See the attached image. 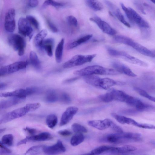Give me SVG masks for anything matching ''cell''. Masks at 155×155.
Returning a JSON list of instances; mask_svg holds the SVG:
<instances>
[{
    "instance_id": "obj_10",
    "label": "cell",
    "mask_w": 155,
    "mask_h": 155,
    "mask_svg": "<svg viewBox=\"0 0 155 155\" xmlns=\"http://www.w3.org/2000/svg\"><path fill=\"white\" fill-rule=\"evenodd\" d=\"M89 20L95 23L104 33L111 36H114L116 34V31L114 29L99 17H92Z\"/></svg>"
},
{
    "instance_id": "obj_49",
    "label": "cell",
    "mask_w": 155,
    "mask_h": 155,
    "mask_svg": "<svg viewBox=\"0 0 155 155\" xmlns=\"http://www.w3.org/2000/svg\"><path fill=\"white\" fill-rule=\"evenodd\" d=\"M38 0H28L27 5L31 8H35L38 5Z\"/></svg>"
},
{
    "instance_id": "obj_5",
    "label": "cell",
    "mask_w": 155,
    "mask_h": 155,
    "mask_svg": "<svg viewBox=\"0 0 155 155\" xmlns=\"http://www.w3.org/2000/svg\"><path fill=\"white\" fill-rule=\"evenodd\" d=\"M39 91L36 87H28L26 88H20L12 92L2 93L1 97H16L25 98L27 97L36 94Z\"/></svg>"
},
{
    "instance_id": "obj_29",
    "label": "cell",
    "mask_w": 155,
    "mask_h": 155,
    "mask_svg": "<svg viewBox=\"0 0 155 155\" xmlns=\"http://www.w3.org/2000/svg\"><path fill=\"white\" fill-rule=\"evenodd\" d=\"M29 58L31 64L36 69H39L41 67V63L37 54L34 51L30 53Z\"/></svg>"
},
{
    "instance_id": "obj_21",
    "label": "cell",
    "mask_w": 155,
    "mask_h": 155,
    "mask_svg": "<svg viewBox=\"0 0 155 155\" xmlns=\"http://www.w3.org/2000/svg\"><path fill=\"white\" fill-rule=\"evenodd\" d=\"M111 116L118 122L122 124H126L135 126L137 123V122L132 119L119 115L115 113H112Z\"/></svg>"
},
{
    "instance_id": "obj_18",
    "label": "cell",
    "mask_w": 155,
    "mask_h": 155,
    "mask_svg": "<svg viewBox=\"0 0 155 155\" xmlns=\"http://www.w3.org/2000/svg\"><path fill=\"white\" fill-rule=\"evenodd\" d=\"M131 47L141 54L149 57L154 58L155 55L152 51H151L144 46L134 41L131 45Z\"/></svg>"
},
{
    "instance_id": "obj_31",
    "label": "cell",
    "mask_w": 155,
    "mask_h": 155,
    "mask_svg": "<svg viewBox=\"0 0 155 155\" xmlns=\"http://www.w3.org/2000/svg\"><path fill=\"white\" fill-rule=\"evenodd\" d=\"M57 122L58 118L55 114L50 115L46 118V124L50 129L54 128L56 125Z\"/></svg>"
},
{
    "instance_id": "obj_28",
    "label": "cell",
    "mask_w": 155,
    "mask_h": 155,
    "mask_svg": "<svg viewBox=\"0 0 155 155\" xmlns=\"http://www.w3.org/2000/svg\"><path fill=\"white\" fill-rule=\"evenodd\" d=\"M85 138V136L83 133H76L72 137L70 143L72 146H77L82 143L84 141Z\"/></svg>"
},
{
    "instance_id": "obj_8",
    "label": "cell",
    "mask_w": 155,
    "mask_h": 155,
    "mask_svg": "<svg viewBox=\"0 0 155 155\" xmlns=\"http://www.w3.org/2000/svg\"><path fill=\"white\" fill-rule=\"evenodd\" d=\"M31 24L26 18H20L18 21L19 33L25 37H28L29 40L32 39L34 34V30Z\"/></svg>"
},
{
    "instance_id": "obj_47",
    "label": "cell",
    "mask_w": 155,
    "mask_h": 155,
    "mask_svg": "<svg viewBox=\"0 0 155 155\" xmlns=\"http://www.w3.org/2000/svg\"><path fill=\"white\" fill-rule=\"evenodd\" d=\"M0 146H1V148H0V154H9L11 153V151L7 148L1 142Z\"/></svg>"
},
{
    "instance_id": "obj_55",
    "label": "cell",
    "mask_w": 155,
    "mask_h": 155,
    "mask_svg": "<svg viewBox=\"0 0 155 155\" xmlns=\"http://www.w3.org/2000/svg\"><path fill=\"white\" fill-rule=\"evenodd\" d=\"M79 78V77L74 78L67 80L64 82V83H71L72 82L75 81L76 80L78 79Z\"/></svg>"
},
{
    "instance_id": "obj_27",
    "label": "cell",
    "mask_w": 155,
    "mask_h": 155,
    "mask_svg": "<svg viewBox=\"0 0 155 155\" xmlns=\"http://www.w3.org/2000/svg\"><path fill=\"white\" fill-rule=\"evenodd\" d=\"M48 32L45 29H43L37 34L35 37L34 42L37 47L39 48L44 39L47 36Z\"/></svg>"
},
{
    "instance_id": "obj_40",
    "label": "cell",
    "mask_w": 155,
    "mask_h": 155,
    "mask_svg": "<svg viewBox=\"0 0 155 155\" xmlns=\"http://www.w3.org/2000/svg\"><path fill=\"white\" fill-rule=\"evenodd\" d=\"M121 5L122 9H123L124 12H125L126 16L129 21L132 23L134 24V23L132 13L129 8H127L125 5L122 3H121Z\"/></svg>"
},
{
    "instance_id": "obj_24",
    "label": "cell",
    "mask_w": 155,
    "mask_h": 155,
    "mask_svg": "<svg viewBox=\"0 0 155 155\" xmlns=\"http://www.w3.org/2000/svg\"><path fill=\"white\" fill-rule=\"evenodd\" d=\"M64 39H62L58 44L55 51L56 59L57 63H60L62 60Z\"/></svg>"
},
{
    "instance_id": "obj_11",
    "label": "cell",
    "mask_w": 155,
    "mask_h": 155,
    "mask_svg": "<svg viewBox=\"0 0 155 155\" xmlns=\"http://www.w3.org/2000/svg\"><path fill=\"white\" fill-rule=\"evenodd\" d=\"M66 148L62 142L58 140L55 145L51 146H44L43 152L46 154L49 155L57 154L65 152Z\"/></svg>"
},
{
    "instance_id": "obj_42",
    "label": "cell",
    "mask_w": 155,
    "mask_h": 155,
    "mask_svg": "<svg viewBox=\"0 0 155 155\" xmlns=\"http://www.w3.org/2000/svg\"><path fill=\"white\" fill-rule=\"evenodd\" d=\"M26 18L31 25L33 26L37 29H39V22L34 17L28 15H27Z\"/></svg>"
},
{
    "instance_id": "obj_48",
    "label": "cell",
    "mask_w": 155,
    "mask_h": 155,
    "mask_svg": "<svg viewBox=\"0 0 155 155\" xmlns=\"http://www.w3.org/2000/svg\"><path fill=\"white\" fill-rule=\"evenodd\" d=\"M48 25L52 31L54 33H56L58 32V29L56 26L50 20H47L46 21Z\"/></svg>"
},
{
    "instance_id": "obj_23",
    "label": "cell",
    "mask_w": 155,
    "mask_h": 155,
    "mask_svg": "<svg viewBox=\"0 0 155 155\" xmlns=\"http://www.w3.org/2000/svg\"><path fill=\"white\" fill-rule=\"evenodd\" d=\"M92 37V35L89 34L82 37L77 40L69 44L67 46V49L70 50L76 48L77 46L88 41Z\"/></svg>"
},
{
    "instance_id": "obj_51",
    "label": "cell",
    "mask_w": 155,
    "mask_h": 155,
    "mask_svg": "<svg viewBox=\"0 0 155 155\" xmlns=\"http://www.w3.org/2000/svg\"><path fill=\"white\" fill-rule=\"evenodd\" d=\"M58 133L60 135L64 136H69L72 134L70 131L67 130H60L58 132Z\"/></svg>"
},
{
    "instance_id": "obj_30",
    "label": "cell",
    "mask_w": 155,
    "mask_h": 155,
    "mask_svg": "<svg viewBox=\"0 0 155 155\" xmlns=\"http://www.w3.org/2000/svg\"><path fill=\"white\" fill-rule=\"evenodd\" d=\"M107 51L108 53L111 56L122 57L126 60L130 55L125 52L118 51L111 48H107Z\"/></svg>"
},
{
    "instance_id": "obj_16",
    "label": "cell",
    "mask_w": 155,
    "mask_h": 155,
    "mask_svg": "<svg viewBox=\"0 0 155 155\" xmlns=\"http://www.w3.org/2000/svg\"><path fill=\"white\" fill-rule=\"evenodd\" d=\"M54 42V40L52 38L44 39L39 48L44 50L49 56L52 57L53 55Z\"/></svg>"
},
{
    "instance_id": "obj_13",
    "label": "cell",
    "mask_w": 155,
    "mask_h": 155,
    "mask_svg": "<svg viewBox=\"0 0 155 155\" xmlns=\"http://www.w3.org/2000/svg\"><path fill=\"white\" fill-rule=\"evenodd\" d=\"M112 121L109 119L104 120H93L88 121V124L93 128L102 130L110 128Z\"/></svg>"
},
{
    "instance_id": "obj_6",
    "label": "cell",
    "mask_w": 155,
    "mask_h": 155,
    "mask_svg": "<svg viewBox=\"0 0 155 155\" xmlns=\"http://www.w3.org/2000/svg\"><path fill=\"white\" fill-rule=\"evenodd\" d=\"M8 42L12 47L18 52L19 56H21L24 54L26 42L22 37L16 34L11 35L8 38Z\"/></svg>"
},
{
    "instance_id": "obj_12",
    "label": "cell",
    "mask_w": 155,
    "mask_h": 155,
    "mask_svg": "<svg viewBox=\"0 0 155 155\" xmlns=\"http://www.w3.org/2000/svg\"><path fill=\"white\" fill-rule=\"evenodd\" d=\"M78 111V108L75 107L71 106L67 108L61 116L60 126H63L67 124L71 121Z\"/></svg>"
},
{
    "instance_id": "obj_4",
    "label": "cell",
    "mask_w": 155,
    "mask_h": 155,
    "mask_svg": "<svg viewBox=\"0 0 155 155\" xmlns=\"http://www.w3.org/2000/svg\"><path fill=\"white\" fill-rule=\"evenodd\" d=\"M96 56V54L88 55H77L65 63L63 67L65 68L68 69L81 66L91 62Z\"/></svg>"
},
{
    "instance_id": "obj_52",
    "label": "cell",
    "mask_w": 155,
    "mask_h": 155,
    "mask_svg": "<svg viewBox=\"0 0 155 155\" xmlns=\"http://www.w3.org/2000/svg\"><path fill=\"white\" fill-rule=\"evenodd\" d=\"M24 130L32 135H34L37 132V130L35 129L28 127L25 128Z\"/></svg>"
},
{
    "instance_id": "obj_34",
    "label": "cell",
    "mask_w": 155,
    "mask_h": 155,
    "mask_svg": "<svg viewBox=\"0 0 155 155\" xmlns=\"http://www.w3.org/2000/svg\"><path fill=\"white\" fill-rule=\"evenodd\" d=\"M66 5V4L64 3L57 2L54 0H46L44 2L42 6L43 7L52 6L58 8L64 7Z\"/></svg>"
},
{
    "instance_id": "obj_14",
    "label": "cell",
    "mask_w": 155,
    "mask_h": 155,
    "mask_svg": "<svg viewBox=\"0 0 155 155\" xmlns=\"http://www.w3.org/2000/svg\"><path fill=\"white\" fill-rule=\"evenodd\" d=\"M108 92L110 93L114 100L127 103L131 97L124 92L114 88L110 89Z\"/></svg>"
},
{
    "instance_id": "obj_7",
    "label": "cell",
    "mask_w": 155,
    "mask_h": 155,
    "mask_svg": "<svg viewBox=\"0 0 155 155\" xmlns=\"http://www.w3.org/2000/svg\"><path fill=\"white\" fill-rule=\"evenodd\" d=\"M28 63L25 61L16 62L9 65L2 67L0 69V75L4 76L25 69Z\"/></svg>"
},
{
    "instance_id": "obj_25",
    "label": "cell",
    "mask_w": 155,
    "mask_h": 155,
    "mask_svg": "<svg viewBox=\"0 0 155 155\" xmlns=\"http://www.w3.org/2000/svg\"><path fill=\"white\" fill-rule=\"evenodd\" d=\"M85 2L89 8L95 11H100L103 7L98 0H85Z\"/></svg>"
},
{
    "instance_id": "obj_50",
    "label": "cell",
    "mask_w": 155,
    "mask_h": 155,
    "mask_svg": "<svg viewBox=\"0 0 155 155\" xmlns=\"http://www.w3.org/2000/svg\"><path fill=\"white\" fill-rule=\"evenodd\" d=\"M105 3L108 7L113 11V12L115 11L117 8L113 4L109 1H107V0H105Z\"/></svg>"
},
{
    "instance_id": "obj_1",
    "label": "cell",
    "mask_w": 155,
    "mask_h": 155,
    "mask_svg": "<svg viewBox=\"0 0 155 155\" xmlns=\"http://www.w3.org/2000/svg\"><path fill=\"white\" fill-rule=\"evenodd\" d=\"M84 80L87 84L98 88L107 90L115 85L123 86L125 82L117 81L108 78H101L94 75L86 76Z\"/></svg>"
},
{
    "instance_id": "obj_36",
    "label": "cell",
    "mask_w": 155,
    "mask_h": 155,
    "mask_svg": "<svg viewBox=\"0 0 155 155\" xmlns=\"http://www.w3.org/2000/svg\"><path fill=\"white\" fill-rule=\"evenodd\" d=\"M13 139V136L12 134H7L3 137L1 142L4 145L11 146L12 145Z\"/></svg>"
},
{
    "instance_id": "obj_15",
    "label": "cell",
    "mask_w": 155,
    "mask_h": 155,
    "mask_svg": "<svg viewBox=\"0 0 155 155\" xmlns=\"http://www.w3.org/2000/svg\"><path fill=\"white\" fill-rule=\"evenodd\" d=\"M112 65L115 69L120 73H123L129 76L135 77L137 75L127 66L120 62L115 61L113 62Z\"/></svg>"
},
{
    "instance_id": "obj_32",
    "label": "cell",
    "mask_w": 155,
    "mask_h": 155,
    "mask_svg": "<svg viewBox=\"0 0 155 155\" xmlns=\"http://www.w3.org/2000/svg\"><path fill=\"white\" fill-rule=\"evenodd\" d=\"M112 147L107 146H102L95 148L91 151L90 153L91 155H99L103 153H110Z\"/></svg>"
},
{
    "instance_id": "obj_22",
    "label": "cell",
    "mask_w": 155,
    "mask_h": 155,
    "mask_svg": "<svg viewBox=\"0 0 155 155\" xmlns=\"http://www.w3.org/2000/svg\"><path fill=\"white\" fill-rule=\"evenodd\" d=\"M136 150V148L135 146L126 145L117 147H113L110 153L115 154H123L133 152Z\"/></svg>"
},
{
    "instance_id": "obj_41",
    "label": "cell",
    "mask_w": 155,
    "mask_h": 155,
    "mask_svg": "<svg viewBox=\"0 0 155 155\" xmlns=\"http://www.w3.org/2000/svg\"><path fill=\"white\" fill-rule=\"evenodd\" d=\"M99 98L102 101L105 102H109L114 101L112 96L109 92L106 94L100 95Z\"/></svg>"
},
{
    "instance_id": "obj_56",
    "label": "cell",
    "mask_w": 155,
    "mask_h": 155,
    "mask_svg": "<svg viewBox=\"0 0 155 155\" xmlns=\"http://www.w3.org/2000/svg\"><path fill=\"white\" fill-rule=\"evenodd\" d=\"M7 86V84L3 83H1L0 84V89L1 90L4 89Z\"/></svg>"
},
{
    "instance_id": "obj_3",
    "label": "cell",
    "mask_w": 155,
    "mask_h": 155,
    "mask_svg": "<svg viewBox=\"0 0 155 155\" xmlns=\"http://www.w3.org/2000/svg\"><path fill=\"white\" fill-rule=\"evenodd\" d=\"M74 74L79 76H86L94 75H116L121 73L116 69L105 68L98 65H94L76 71Z\"/></svg>"
},
{
    "instance_id": "obj_19",
    "label": "cell",
    "mask_w": 155,
    "mask_h": 155,
    "mask_svg": "<svg viewBox=\"0 0 155 155\" xmlns=\"http://www.w3.org/2000/svg\"><path fill=\"white\" fill-rule=\"evenodd\" d=\"M25 98L12 97L11 99L3 100L0 103V109L3 110L17 105L23 102Z\"/></svg>"
},
{
    "instance_id": "obj_46",
    "label": "cell",
    "mask_w": 155,
    "mask_h": 155,
    "mask_svg": "<svg viewBox=\"0 0 155 155\" xmlns=\"http://www.w3.org/2000/svg\"><path fill=\"white\" fill-rule=\"evenodd\" d=\"M110 128L117 133H121L123 132L122 129L117 125L113 121H112Z\"/></svg>"
},
{
    "instance_id": "obj_20",
    "label": "cell",
    "mask_w": 155,
    "mask_h": 155,
    "mask_svg": "<svg viewBox=\"0 0 155 155\" xmlns=\"http://www.w3.org/2000/svg\"><path fill=\"white\" fill-rule=\"evenodd\" d=\"M28 141H44L51 140L53 137L48 132H43L37 135L27 136L26 137Z\"/></svg>"
},
{
    "instance_id": "obj_54",
    "label": "cell",
    "mask_w": 155,
    "mask_h": 155,
    "mask_svg": "<svg viewBox=\"0 0 155 155\" xmlns=\"http://www.w3.org/2000/svg\"><path fill=\"white\" fill-rule=\"evenodd\" d=\"M138 3L139 2H136L135 3V5L137 7L138 9L140 10L142 12L144 13L145 12L144 11L143 8L142 7L140 3Z\"/></svg>"
},
{
    "instance_id": "obj_39",
    "label": "cell",
    "mask_w": 155,
    "mask_h": 155,
    "mask_svg": "<svg viewBox=\"0 0 155 155\" xmlns=\"http://www.w3.org/2000/svg\"><path fill=\"white\" fill-rule=\"evenodd\" d=\"M44 145L34 146L29 148L26 152V154H39L43 151Z\"/></svg>"
},
{
    "instance_id": "obj_44",
    "label": "cell",
    "mask_w": 155,
    "mask_h": 155,
    "mask_svg": "<svg viewBox=\"0 0 155 155\" xmlns=\"http://www.w3.org/2000/svg\"><path fill=\"white\" fill-rule=\"evenodd\" d=\"M59 99L62 102L65 104H69L71 102V99L70 97L65 93L62 94Z\"/></svg>"
},
{
    "instance_id": "obj_59",
    "label": "cell",
    "mask_w": 155,
    "mask_h": 155,
    "mask_svg": "<svg viewBox=\"0 0 155 155\" xmlns=\"http://www.w3.org/2000/svg\"><path fill=\"white\" fill-rule=\"evenodd\" d=\"M152 51H153V53H154V54L155 55V50Z\"/></svg>"
},
{
    "instance_id": "obj_43",
    "label": "cell",
    "mask_w": 155,
    "mask_h": 155,
    "mask_svg": "<svg viewBox=\"0 0 155 155\" xmlns=\"http://www.w3.org/2000/svg\"><path fill=\"white\" fill-rule=\"evenodd\" d=\"M138 94L141 96L155 102V97L149 95L145 91L142 89H139L138 91Z\"/></svg>"
},
{
    "instance_id": "obj_53",
    "label": "cell",
    "mask_w": 155,
    "mask_h": 155,
    "mask_svg": "<svg viewBox=\"0 0 155 155\" xmlns=\"http://www.w3.org/2000/svg\"><path fill=\"white\" fill-rule=\"evenodd\" d=\"M28 141L26 137L25 139H23V140L19 141L17 144V145L19 146L22 145L26 144Z\"/></svg>"
},
{
    "instance_id": "obj_37",
    "label": "cell",
    "mask_w": 155,
    "mask_h": 155,
    "mask_svg": "<svg viewBox=\"0 0 155 155\" xmlns=\"http://www.w3.org/2000/svg\"><path fill=\"white\" fill-rule=\"evenodd\" d=\"M129 62L143 67H148V64L140 59L131 56L129 59L127 60Z\"/></svg>"
},
{
    "instance_id": "obj_26",
    "label": "cell",
    "mask_w": 155,
    "mask_h": 155,
    "mask_svg": "<svg viewBox=\"0 0 155 155\" xmlns=\"http://www.w3.org/2000/svg\"><path fill=\"white\" fill-rule=\"evenodd\" d=\"M59 99L58 95L54 90L49 89L46 91L45 97L46 102L53 103L57 102Z\"/></svg>"
},
{
    "instance_id": "obj_35",
    "label": "cell",
    "mask_w": 155,
    "mask_h": 155,
    "mask_svg": "<svg viewBox=\"0 0 155 155\" xmlns=\"http://www.w3.org/2000/svg\"><path fill=\"white\" fill-rule=\"evenodd\" d=\"M113 13L118 19L124 25L129 28L131 27L130 24L126 20L118 8L114 11Z\"/></svg>"
},
{
    "instance_id": "obj_57",
    "label": "cell",
    "mask_w": 155,
    "mask_h": 155,
    "mask_svg": "<svg viewBox=\"0 0 155 155\" xmlns=\"http://www.w3.org/2000/svg\"><path fill=\"white\" fill-rule=\"evenodd\" d=\"M5 129H1V130H0V133H1L4 132L5 131Z\"/></svg>"
},
{
    "instance_id": "obj_2",
    "label": "cell",
    "mask_w": 155,
    "mask_h": 155,
    "mask_svg": "<svg viewBox=\"0 0 155 155\" xmlns=\"http://www.w3.org/2000/svg\"><path fill=\"white\" fill-rule=\"evenodd\" d=\"M40 106L41 105L39 103L27 104L23 107L14 110L4 115L0 120V123H6L25 116L28 113L38 109Z\"/></svg>"
},
{
    "instance_id": "obj_9",
    "label": "cell",
    "mask_w": 155,
    "mask_h": 155,
    "mask_svg": "<svg viewBox=\"0 0 155 155\" xmlns=\"http://www.w3.org/2000/svg\"><path fill=\"white\" fill-rule=\"evenodd\" d=\"M15 11L13 8L10 9L6 13L5 18V29L9 33L13 32L15 28Z\"/></svg>"
},
{
    "instance_id": "obj_58",
    "label": "cell",
    "mask_w": 155,
    "mask_h": 155,
    "mask_svg": "<svg viewBox=\"0 0 155 155\" xmlns=\"http://www.w3.org/2000/svg\"><path fill=\"white\" fill-rule=\"evenodd\" d=\"M150 1L155 4V0H150Z\"/></svg>"
},
{
    "instance_id": "obj_17",
    "label": "cell",
    "mask_w": 155,
    "mask_h": 155,
    "mask_svg": "<svg viewBox=\"0 0 155 155\" xmlns=\"http://www.w3.org/2000/svg\"><path fill=\"white\" fill-rule=\"evenodd\" d=\"M129 8L132 12L134 23L143 29H148L150 27L148 23L140 15L132 8L129 7Z\"/></svg>"
},
{
    "instance_id": "obj_38",
    "label": "cell",
    "mask_w": 155,
    "mask_h": 155,
    "mask_svg": "<svg viewBox=\"0 0 155 155\" xmlns=\"http://www.w3.org/2000/svg\"><path fill=\"white\" fill-rule=\"evenodd\" d=\"M72 129L75 133H86L87 132V130L84 126L78 123H75L72 126Z\"/></svg>"
},
{
    "instance_id": "obj_45",
    "label": "cell",
    "mask_w": 155,
    "mask_h": 155,
    "mask_svg": "<svg viewBox=\"0 0 155 155\" xmlns=\"http://www.w3.org/2000/svg\"><path fill=\"white\" fill-rule=\"evenodd\" d=\"M67 20L69 24L72 26L76 27L78 25L77 19L72 15L68 16L67 18Z\"/></svg>"
},
{
    "instance_id": "obj_33",
    "label": "cell",
    "mask_w": 155,
    "mask_h": 155,
    "mask_svg": "<svg viewBox=\"0 0 155 155\" xmlns=\"http://www.w3.org/2000/svg\"><path fill=\"white\" fill-rule=\"evenodd\" d=\"M114 39L117 42L122 43L130 46L134 41L130 38L121 35L115 36L114 37Z\"/></svg>"
}]
</instances>
